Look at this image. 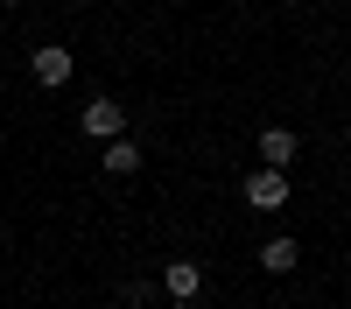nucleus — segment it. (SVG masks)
<instances>
[{"label": "nucleus", "mask_w": 351, "mask_h": 309, "mask_svg": "<svg viewBox=\"0 0 351 309\" xmlns=\"http://www.w3.org/2000/svg\"><path fill=\"white\" fill-rule=\"evenodd\" d=\"M239 197H246L253 211H281L288 204V176H281V169H253V176L239 183Z\"/></svg>", "instance_id": "obj_1"}, {"label": "nucleus", "mask_w": 351, "mask_h": 309, "mask_svg": "<svg viewBox=\"0 0 351 309\" xmlns=\"http://www.w3.org/2000/svg\"><path fill=\"white\" fill-rule=\"evenodd\" d=\"M77 127L92 134V140H120L127 134V112H120V99H92V106L77 112Z\"/></svg>", "instance_id": "obj_2"}, {"label": "nucleus", "mask_w": 351, "mask_h": 309, "mask_svg": "<svg viewBox=\"0 0 351 309\" xmlns=\"http://www.w3.org/2000/svg\"><path fill=\"white\" fill-rule=\"evenodd\" d=\"M28 71L43 77V92H56V84H71V49L64 42H43L36 56H28Z\"/></svg>", "instance_id": "obj_3"}, {"label": "nucleus", "mask_w": 351, "mask_h": 309, "mask_svg": "<svg viewBox=\"0 0 351 309\" xmlns=\"http://www.w3.org/2000/svg\"><path fill=\"white\" fill-rule=\"evenodd\" d=\"M295 148H302V134H288V127H267V134H260V169H281V176H288Z\"/></svg>", "instance_id": "obj_4"}, {"label": "nucleus", "mask_w": 351, "mask_h": 309, "mask_svg": "<svg viewBox=\"0 0 351 309\" xmlns=\"http://www.w3.org/2000/svg\"><path fill=\"white\" fill-rule=\"evenodd\" d=\"M197 288H204L197 260H169V267H162V295H169V302H197Z\"/></svg>", "instance_id": "obj_5"}, {"label": "nucleus", "mask_w": 351, "mask_h": 309, "mask_svg": "<svg viewBox=\"0 0 351 309\" xmlns=\"http://www.w3.org/2000/svg\"><path fill=\"white\" fill-rule=\"evenodd\" d=\"M295 260H302V239H267V246H260V267H267V274H288Z\"/></svg>", "instance_id": "obj_6"}, {"label": "nucleus", "mask_w": 351, "mask_h": 309, "mask_svg": "<svg viewBox=\"0 0 351 309\" xmlns=\"http://www.w3.org/2000/svg\"><path fill=\"white\" fill-rule=\"evenodd\" d=\"M134 169H141V148H134V140H127V134L106 140V176H134Z\"/></svg>", "instance_id": "obj_7"}, {"label": "nucleus", "mask_w": 351, "mask_h": 309, "mask_svg": "<svg viewBox=\"0 0 351 309\" xmlns=\"http://www.w3.org/2000/svg\"><path fill=\"white\" fill-rule=\"evenodd\" d=\"M162 309H197V302H162Z\"/></svg>", "instance_id": "obj_8"}, {"label": "nucleus", "mask_w": 351, "mask_h": 309, "mask_svg": "<svg viewBox=\"0 0 351 309\" xmlns=\"http://www.w3.org/2000/svg\"><path fill=\"white\" fill-rule=\"evenodd\" d=\"M0 8H21V0H0Z\"/></svg>", "instance_id": "obj_9"}]
</instances>
